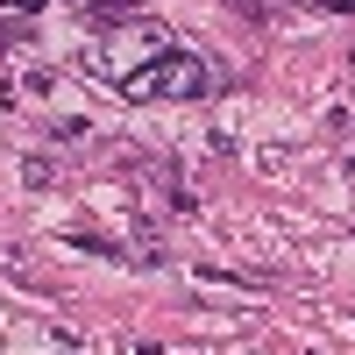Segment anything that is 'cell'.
I'll return each mask as SVG.
<instances>
[{
    "label": "cell",
    "mask_w": 355,
    "mask_h": 355,
    "mask_svg": "<svg viewBox=\"0 0 355 355\" xmlns=\"http://www.w3.org/2000/svg\"><path fill=\"white\" fill-rule=\"evenodd\" d=\"M114 93L135 100V107H150V100H199V93H206V64H199L192 50L171 43V50L150 57V64H135L121 85H114Z\"/></svg>",
    "instance_id": "obj_1"
},
{
    "label": "cell",
    "mask_w": 355,
    "mask_h": 355,
    "mask_svg": "<svg viewBox=\"0 0 355 355\" xmlns=\"http://www.w3.org/2000/svg\"><path fill=\"white\" fill-rule=\"evenodd\" d=\"M157 50H171V28H157V21H135V28H121V36H114V43H107V50L93 57V71L121 85V78H128L135 64H150Z\"/></svg>",
    "instance_id": "obj_2"
},
{
    "label": "cell",
    "mask_w": 355,
    "mask_h": 355,
    "mask_svg": "<svg viewBox=\"0 0 355 355\" xmlns=\"http://www.w3.org/2000/svg\"><path fill=\"white\" fill-rule=\"evenodd\" d=\"M150 192H157L164 206H178V214H185V206H192V192H185V178H178V171H164V164H150Z\"/></svg>",
    "instance_id": "obj_3"
},
{
    "label": "cell",
    "mask_w": 355,
    "mask_h": 355,
    "mask_svg": "<svg viewBox=\"0 0 355 355\" xmlns=\"http://www.w3.org/2000/svg\"><path fill=\"white\" fill-rule=\"evenodd\" d=\"M71 249H85V256H114V263H121V242H107V234H71Z\"/></svg>",
    "instance_id": "obj_4"
},
{
    "label": "cell",
    "mask_w": 355,
    "mask_h": 355,
    "mask_svg": "<svg viewBox=\"0 0 355 355\" xmlns=\"http://www.w3.org/2000/svg\"><path fill=\"white\" fill-rule=\"evenodd\" d=\"M327 128H334V135H355V107H334V114H327Z\"/></svg>",
    "instance_id": "obj_5"
},
{
    "label": "cell",
    "mask_w": 355,
    "mask_h": 355,
    "mask_svg": "<svg viewBox=\"0 0 355 355\" xmlns=\"http://www.w3.org/2000/svg\"><path fill=\"white\" fill-rule=\"evenodd\" d=\"M320 8H327V15H355V0H320Z\"/></svg>",
    "instance_id": "obj_6"
},
{
    "label": "cell",
    "mask_w": 355,
    "mask_h": 355,
    "mask_svg": "<svg viewBox=\"0 0 355 355\" xmlns=\"http://www.w3.org/2000/svg\"><path fill=\"white\" fill-rule=\"evenodd\" d=\"M348 178H355V157H348Z\"/></svg>",
    "instance_id": "obj_7"
}]
</instances>
